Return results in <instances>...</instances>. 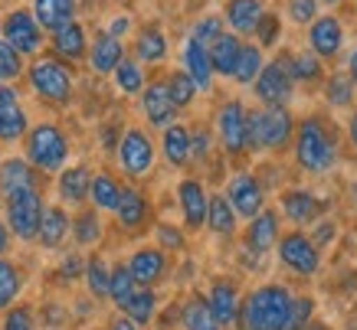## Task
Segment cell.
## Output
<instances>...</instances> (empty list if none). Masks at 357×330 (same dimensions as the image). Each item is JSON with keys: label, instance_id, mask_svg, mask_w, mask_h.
I'll return each mask as SVG.
<instances>
[{"label": "cell", "instance_id": "obj_22", "mask_svg": "<svg viewBox=\"0 0 357 330\" xmlns=\"http://www.w3.org/2000/svg\"><path fill=\"white\" fill-rule=\"evenodd\" d=\"M73 13H76V3H73V0H36V7H33L36 23L46 26V30L66 26V23L73 20Z\"/></svg>", "mask_w": 357, "mask_h": 330}, {"label": "cell", "instance_id": "obj_42", "mask_svg": "<svg viewBox=\"0 0 357 330\" xmlns=\"http://www.w3.org/2000/svg\"><path fill=\"white\" fill-rule=\"evenodd\" d=\"M325 95L331 105H351V95H354V82H351V75H331L328 79V88Z\"/></svg>", "mask_w": 357, "mask_h": 330}, {"label": "cell", "instance_id": "obj_32", "mask_svg": "<svg viewBox=\"0 0 357 330\" xmlns=\"http://www.w3.org/2000/svg\"><path fill=\"white\" fill-rule=\"evenodd\" d=\"M89 183H92V177H89L86 167H69V171L59 177V196H63L66 203H82L89 193Z\"/></svg>", "mask_w": 357, "mask_h": 330}, {"label": "cell", "instance_id": "obj_12", "mask_svg": "<svg viewBox=\"0 0 357 330\" xmlns=\"http://www.w3.org/2000/svg\"><path fill=\"white\" fill-rule=\"evenodd\" d=\"M227 200H229V206H233V213L252 219V216L262 210V187H259V180H256L252 173H239V177H233Z\"/></svg>", "mask_w": 357, "mask_h": 330}, {"label": "cell", "instance_id": "obj_23", "mask_svg": "<svg viewBox=\"0 0 357 330\" xmlns=\"http://www.w3.org/2000/svg\"><path fill=\"white\" fill-rule=\"evenodd\" d=\"M53 49L66 59H79V56L86 53V30L79 26V23H66L59 30H53Z\"/></svg>", "mask_w": 357, "mask_h": 330}, {"label": "cell", "instance_id": "obj_51", "mask_svg": "<svg viewBox=\"0 0 357 330\" xmlns=\"http://www.w3.org/2000/svg\"><path fill=\"white\" fill-rule=\"evenodd\" d=\"M295 23H312L314 20V0H292V7H289Z\"/></svg>", "mask_w": 357, "mask_h": 330}, {"label": "cell", "instance_id": "obj_56", "mask_svg": "<svg viewBox=\"0 0 357 330\" xmlns=\"http://www.w3.org/2000/svg\"><path fill=\"white\" fill-rule=\"evenodd\" d=\"M347 65H351V82H357V49L351 53V63Z\"/></svg>", "mask_w": 357, "mask_h": 330}, {"label": "cell", "instance_id": "obj_58", "mask_svg": "<svg viewBox=\"0 0 357 330\" xmlns=\"http://www.w3.org/2000/svg\"><path fill=\"white\" fill-rule=\"evenodd\" d=\"M112 330H135V320H115Z\"/></svg>", "mask_w": 357, "mask_h": 330}, {"label": "cell", "instance_id": "obj_37", "mask_svg": "<svg viewBox=\"0 0 357 330\" xmlns=\"http://www.w3.org/2000/svg\"><path fill=\"white\" fill-rule=\"evenodd\" d=\"M89 190H92V200H96L98 210H115L119 206V193L121 187L115 180H112L109 173H98L96 180L89 183Z\"/></svg>", "mask_w": 357, "mask_h": 330}, {"label": "cell", "instance_id": "obj_20", "mask_svg": "<svg viewBox=\"0 0 357 330\" xmlns=\"http://www.w3.org/2000/svg\"><path fill=\"white\" fill-rule=\"evenodd\" d=\"M184 65H187V75L197 88H210V79H213V69H210V56H206V46L197 43L194 36L187 40L184 46Z\"/></svg>", "mask_w": 357, "mask_h": 330}, {"label": "cell", "instance_id": "obj_27", "mask_svg": "<svg viewBox=\"0 0 357 330\" xmlns=\"http://www.w3.org/2000/svg\"><path fill=\"white\" fill-rule=\"evenodd\" d=\"M282 206H285V216H289L292 223H298V226L312 223L314 216H318V200H314L312 193H305V190H292V193H285V200H282Z\"/></svg>", "mask_w": 357, "mask_h": 330}, {"label": "cell", "instance_id": "obj_11", "mask_svg": "<svg viewBox=\"0 0 357 330\" xmlns=\"http://www.w3.org/2000/svg\"><path fill=\"white\" fill-rule=\"evenodd\" d=\"M217 128H220V138H223V148L229 154L246 150V108L239 105V102H227V105L220 108Z\"/></svg>", "mask_w": 357, "mask_h": 330}, {"label": "cell", "instance_id": "obj_43", "mask_svg": "<svg viewBox=\"0 0 357 330\" xmlns=\"http://www.w3.org/2000/svg\"><path fill=\"white\" fill-rule=\"evenodd\" d=\"M115 75H119L121 92H128V95H135V92L144 88V75H141V69L135 63H128V59H121V63L115 65Z\"/></svg>", "mask_w": 357, "mask_h": 330}, {"label": "cell", "instance_id": "obj_31", "mask_svg": "<svg viewBox=\"0 0 357 330\" xmlns=\"http://www.w3.org/2000/svg\"><path fill=\"white\" fill-rule=\"evenodd\" d=\"M23 187H33V173L26 160H3L0 164V190L3 196L13 190H23Z\"/></svg>", "mask_w": 357, "mask_h": 330}, {"label": "cell", "instance_id": "obj_38", "mask_svg": "<svg viewBox=\"0 0 357 330\" xmlns=\"http://www.w3.org/2000/svg\"><path fill=\"white\" fill-rule=\"evenodd\" d=\"M282 59H285V65H289V72H292V79L312 82V79H318V75H321V63H318L314 56H308V53H298V56H282Z\"/></svg>", "mask_w": 357, "mask_h": 330}, {"label": "cell", "instance_id": "obj_13", "mask_svg": "<svg viewBox=\"0 0 357 330\" xmlns=\"http://www.w3.org/2000/svg\"><path fill=\"white\" fill-rule=\"evenodd\" d=\"M26 131V115H23L17 92L0 86V141H17Z\"/></svg>", "mask_w": 357, "mask_h": 330}, {"label": "cell", "instance_id": "obj_9", "mask_svg": "<svg viewBox=\"0 0 357 330\" xmlns=\"http://www.w3.org/2000/svg\"><path fill=\"white\" fill-rule=\"evenodd\" d=\"M3 40L17 49V53H36L43 36H40V23L36 17H30L26 10H13L3 20Z\"/></svg>", "mask_w": 357, "mask_h": 330}, {"label": "cell", "instance_id": "obj_46", "mask_svg": "<svg viewBox=\"0 0 357 330\" xmlns=\"http://www.w3.org/2000/svg\"><path fill=\"white\" fill-rule=\"evenodd\" d=\"M312 311H314V301L312 298L292 301V308H289V317H285V327H282V330H302L305 324H308V317H312Z\"/></svg>", "mask_w": 357, "mask_h": 330}, {"label": "cell", "instance_id": "obj_47", "mask_svg": "<svg viewBox=\"0 0 357 330\" xmlns=\"http://www.w3.org/2000/svg\"><path fill=\"white\" fill-rule=\"evenodd\" d=\"M98 235H102V223H98L96 213H82L76 219V239L79 245H92L98 242Z\"/></svg>", "mask_w": 357, "mask_h": 330}, {"label": "cell", "instance_id": "obj_14", "mask_svg": "<svg viewBox=\"0 0 357 330\" xmlns=\"http://www.w3.org/2000/svg\"><path fill=\"white\" fill-rule=\"evenodd\" d=\"M174 102L171 95H167V86L164 82H154V86L144 88V115H148V121H151L154 128H167L174 121Z\"/></svg>", "mask_w": 357, "mask_h": 330}, {"label": "cell", "instance_id": "obj_44", "mask_svg": "<svg viewBox=\"0 0 357 330\" xmlns=\"http://www.w3.org/2000/svg\"><path fill=\"white\" fill-rule=\"evenodd\" d=\"M135 291V278H131L128 268H115L112 272V281H109V298H115V304H125L128 301V294Z\"/></svg>", "mask_w": 357, "mask_h": 330}, {"label": "cell", "instance_id": "obj_1", "mask_svg": "<svg viewBox=\"0 0 357 330\" xmlns=\"http://www.w3.org/2000/svg\"><path fill=\"white\" fill-rule=\"evenodd\" d=\"M292 308V294L282 285L256 288L239 311V330H282Z\"/></svg>", "mask_w": 357, "mask_h": 330}, {"label": "cell", "instance_id": "obj_17", "mask_svg": "<svg viewBox=\"0 0 357 330\" xmlns=\"http://www.w3.org/2000/svg\"><path fill=\"white\" fill-rule=\"evenodd\" d=\"M308 43L318 56H335L341 49V23L335 17H321L312 20V33H308Z\"/></svg>", "mask_w": 357, "mask_h": 330}, {"label": "cell", "instance_id": "obj_19", "mask_svg": "<svg viewBox=\"0 0 357 330\" xmlns=\"http://www.w3.org/2000/svg\"><path fill=\"white\" fill-rule=\"evenodd\" d=\"M177 196H181V210H184V219L190 229H197V226L206 223V193L204 187L197 180H184L181 183V190H177Z\"/></svg>", "mask_w": 357, "mask_h": 330}, {"label": "cell", "instance_id": "obj_24", "mask_svg": "<svg viewBox=\"0 0 357 330\" xmlns=\"http://www.w3.org/2000/svg\"><path fill=\"white\" fill-rule=\"evenodd\" d=\"M262 17V3L259 0H229L227 3V20L236 33H252L256 23Z\"/></svg>", "mask_w": 357, "mask_h": 330}, {"label": "cell", "instance_id": "obj_39", "mask_svg": "<svg viewBox=\"0 0 357 330\" xmlns=\"http://www.w3.org/2000/svg\"><path fill=\"white\" fill-rule=\"evenodd\" d=\"M164 86H167V95H171V102L177 108H184V105H190V102H194L197 86L190 82V75H187V72H174Z\"/></svg>", "mask_w": 357, "mask_h": 330}, {"label": "cell", "instance_id": "obj_62", "mask_svg": "<svg viewBox=\"0 0 357 330\" xmlns=\"http://www.w3.org/2000/svg\"><path fill=\"white\" fill-rule=\"evenodd\" d=\"M325 3H337V0H325Z\"/></svg>", "mask_w": 357, "mask_h": 330}, {"label": "cell", "instance_id": "obj_7", "mask_svg": "<svg viewBox=\"0 0 357 330\" xmlns=\"http://www.w3.org/2000/svg\"><path fill=\"white\" fill-rule=\"evenodd\" d=\"M256 95H259L266 105H282V102H289V95H292V72H289L285 59L262 65L259 75H256Z\"/></svg>", "mask_w": 357, "mask_h": 330}, {"label": "cell", "instance_id": "obj_8", "mask_svg": "<svg viewBox=\"0 0 357 330\" xmlns=\"http://www.w3.org/2000/svg\"><path fill=\"white\" fill-rule=\"evenodd\" d=\"M279 256H282V262L292 268V272H298V275H314V272H318V245L302 233L285 235L279 245Z\"/></svg>", "mask_w": 357, "mask_h": 330}, {"label": "cell", "instance_id": "obj_3", "mask_svg": "<svg viewBox=\"0 0 357 330\" xmlns=\"http://www.w3.org/2000/svg\"><path fill=\"white\" fill-rule=\"evenodd\" d=\"M295 157L305 171L325 173L335 164V141L325 131V125L318 118H308L298 128V141H295Z\"/></svg>", "mask_w": 357, "mask_h": 330}, {"label": "cell", "instance_id": "obj_53", "mask_svg": "<svg viewBox=\"0 0 357 330\" xmlns=\"http://www.w3.org/2000/svg\"><path fill=\"white\" fill-rule=\"evenodd\" d=\"M190 154H197V157H206V154H210V138H206V131H197L194 138H190Z\"/></svg>", "mask_w": 357, "mask_h": 330}, {"label": "cell", "instance_id": "obj_60", "mask_svg": "<svg viewBox=\"0 0 357 330\" xmlns=\"http://www.w3.org/2000/svg\"><path fill=\"white\" fill-rule=\"evenodd\" d=\"M331 235H335V229H331V223H328V229H321V233H318V239L325 242V239H331Z\"/></svg>", "mask_w": 357, "mask_h": 330}, {"label": "cell", "instance_id": "obj_61", "mask_svg": "<svg viewBox=\"0 0 357 330\" xmlns=\"http://www.w3.org/2000/svg\"><path fill=\"white\" fill-rule=\"evenodd\" d=\"M302 330H325V327H318V324H314V327H302Z\"/></svg>", "mask_w": 357, "mask_h": 330}, {"label": "cell", "instance_id": "obj_41", "mask_svg": "<svg viewBox=\"0 0 357 330\" xmlns=\"http://www.w3.org/2000/svg\"><path fill=\"white\" fill-rule=\"evenodd\" d=\"M86 275H89V288H92V294H98V298H109L112 272H109V265H105L102 258H92V262H89Z\"/></svg>", "mask_w": 357, "mask_h": 330}, {"label": "cell", "instance_id": "obj_2", "mask_svg": "<svg viewBox=\"0 0 357 330\" xmlns=\"http://www.w3.org/2000/svg\"><path fill=\"white\" fill-rule=\"evenodd\" d=\"M292 138V115L282 105H269L246 115V148L249 150H279Z\"/></svg>", "mask_w": 357, "mask_h": 330}, {"label": "cell", "instance_id": "obj_45", "mask_svg": "<svg viewBox=\"0 0 357 330\" xmlns=\"http://www.w3.org/2000/svg\"><path fill=\"white\" fill-rule=\"evenodd\" d=\"M20 75V53L7 40H0V82H10Z\"/></svg>", "mask_w": 357, "mask_h": 330}, {"label": "cell", "instance_id": "obj_48", "mask_svg": "<svg viewBox=\"0 0 357 330\" xmlns=\"http://www.w3.org/2000/svg\"><path fill=\"white\" fill-rule=\"evenodd\" d=\"M279 33H282L279 17H275V13H262L259 23H256V36H259V43L262 46H275Z\"/></svg>", "mask_w": 357, "mask_h": 330}, {"label": "cell", "instance_id": "obj_21", "mask_svg": "<svg viewBox=\"0 0 357 330\" xmlns=\"http://www.w3.org/2000/svg\"><path fill=\"white\" fill-rule=\"evenodd\" d=\"M239 40L229 36V33H220L213 43L206 46V56H210V69L220 75H233V65H236V56H239Z\"/></svg>", "mask_w": 357, "mask_h": 330}, {"label": "cell", "instance_id": "obj_54", "mask_svg": "<svg viewBox=\"0 0 357 330\" xmlns=\"http://www.w3.org/2000/svg\"><path fill=\"white\" fill-rule=\"evenodd\" d=\"M128 30V17H119V20L112 23V30H109V36H121V33Z\"/></svg>", "mask_w": 357, "mask_h": 330}, {"label": "cell", "instance_id": "obj_59", "mask_svg": "<svg viewBox=\"0 0 357 330\" xmlns=\"http://www.w3.org/2000/svg\"><path fill=\"white\" fill-rule=\"evenodd\" d=\"M0 252H7V226L0 223Z\"/></svg>", "mask_w": 357, "mask_h": 330}, {"label": "cell", "instance_id": "obj_29", "mask_svg": "<svg viewBox=\"0 0 357 330\" xmlns=\"http://www.w3.org/2000/svg\"><path fill=\"white\" fill-rule=\"evenodd\" d=\"M66 233H69V216L59 210V206H53V210H43V219H40V242L43 245H59L66 239Z\"/></svg>", "mask_w": 357, "mask_h": 330}, {"label": "cell", "instance_id": "obj_55", "mask_svg": "<svg viewBox=\"0 0 357 330\" xmlns=\"http://www.w3.org/2000/svg\"><path fill=\"white\" fill-rule=\"evenodd\" d=\"M76 272H79V258H69V262H66V265H63V275H69V278H73V275H76Z\"/></svg>", "mask_w": 357, "mask_h": 330}, {"label": "cell", "instance_id": "obj_25", "mask_svg": "<svg viewBox=\"0 0 357 330\" xmlns=\"http://www.w3.org/2000/svg\"><path fill=\"white\" fill-rule=\"evenodd\" d=\"M115 213H119V223L125 229H138L144 223V216H148V203H144V196L138 190H121Z\"/></svg>", "mask_w": 357, "mask_h": 330}, {"label": "cell", "instance_id": "obj_35", "mask_svg": "<svg viewBox=\"0 0 357 330\" xmlns=\"http://www.w3.org/2000/svg\"><path fill=\"white\" fill-rule=\"evenodd\" d=\"M262 69V53L256 46H239V56H236V65H233V79L249 86V82H256V75Z\"/></svg>", "mask_w": 357, "mask_h": 330}, {"label": "cell", "instance_id": "obj_28", "mask_svg": "<svg viewBox=\"0 0 357 330\" xmlns=\"http://www.w3.org/2000/svg\"><path fill=\"white\" fill-rule=\"evenodd\" d=\"M125 59L121 53V43L119 36H98V43L92 46V65H96V72H115V65Z\"/></svg>", "mask_w": 357, "mask_h": 330}, {"label": "cell", "instance_id": "obj_4", "mask_svg": "<svg viewBox=\"0 0 357 330\" xmlns=\"http://www.w3.org/2000/svg\"><path fill=\"white\" fill-rule=\"evenodd\" d=\"M66 154H69V144H66V134L59 128L40 125V128L30 131V138H26V157L40 171H59L66 164Z\"/></svg>", "mask_w": 357, "mask_h": 330}, {"label": "cell", "instance_id": "obj_26", "mask_svg": "<svg viewBox=\"0 0 357 330\" xmlns=\"http://www.w3.org/2000/svg\"><path fill=\"white\" fill-rule=\"evenodd\" d=\"M206 223L220 235H229L236 229V213H233L227 196H206Z\"/></svg>", "mask_w": 357, "mask_h": 330}, {"label": "cell", "instance_id": "obj_6", "mask_svg": "<svg viewBox=\"0 0 357 330\" xmlns=\"http://www.w3.org/2000/svg\"><path fill=\"white\" fill-rule=\"evenodd\" d=\"M30 82L36 88V95H43L46 102H66L73 92V75L63 63L56 59H40L30 65Z\"/></svg>", "mask_w": 357, "mask_h": 330}, {"label": "cell", "instance_id": "obj_30", "mask_svg": "<svg viewBox=\"0 0 357 330\" xmlns=\"http://www.w3.org/2000/svg\"><path fill=\"white\" fill-rule=\"evenodd\" d=\"M164 157L171 164H187L190 160V131L181 128V125H167L164 131Z\"/></svg>", "mask_w": 357, "mask_h": 330}, {"label": "cell", "instance_id": "obj_16", "mask_svg": "<svg viewBox=\"0 0 357 330\" xmlns=\"http://www.w3.org/2000/svg\"><path fill=\"white\" fill-rule=\"evenodd\" d=\"M275 235H279V216L266 210V213H256L252 216V226H249V235H246V245L252 252H269L275 245Z\"/></svg>", "mask_w": 357, "mask_h": 330}, {"label": "cell", "instance_id": "obj_5", "mask_svg": "<svg viewBox=\"0 0 357 330\" xmlns=\"http://www.w3.org/2000/svg\"><path fill=\"white\" fill-rule=\"evenodd\" d=\"M7 219H10L13 233L20 239H36L40 219H43V200H40L36 187H23V190L7 193Z\"/></svg>", "mask_w": 357, "mask_h": 330}, {"label": "cell", "instance_id": "obj_57", "mask_svg": "<svg viewBox=\"0 0 357 330\" xmlns=\"http://www.w3.org/2000/svg\"><path fill=\"white\" fill-rule=\"evenodd\" d=\"M347 134H351V141H354V148H357V111H354V118H351V128H347Z\"/></svg>", "mask_w": 357, "mask_h": 330}, {"label": "cell", "instance_id": "obj_36", "mask_svg": "<svg viewBox=\"0 0 357 330\" xmlns=\"http://www.w3.org/2000/svg\"><path fill=\"white\" fill-rule=\"evenodd\" d=\"M164 53H167L164 33L158 30V26H144L141 36H138V56L144 59V63H158V59H164Z\"/></svg>", "mask_w": 357, "mask_h": 330}, {"label": "cell", "instance_id": "obj_18", "mask_svg": "<svg viewBox=\"0 0 357 330\" xmlns=\"http://www.w3.org/2000/svg\"><path fill=\"white\" fill-rule=\"evenodd\" d=\"M210 311H213V317H217V324H233L239 314V294L236 288H233V281H217V285L210 288Z\"/></svg>", "mask_w": 357, "mask_h": 330}, {"label": "cell", "instance_id": "obj_15", "mask_svg": "<svg viewBox=\"0 0 357 330\" xmlns=\"http://www.w3.org/2000/svg\"><path fill=\"white\" fill-rule=\"evenodd\" d=\"M128 272H131V278H135V285L151 288L154 281H161V275H164V252H158V249H141L128 262Z\"/></svg>", "mask_w": 357, "mask_h": 330}, {"label": "cell", "instance_id": "obj_10", "mask_svg": "<svg viewBox=\"0 0 357 330\" xmlns=\"http://www.w3.org/2000/svg\"><path fill=\"white\" fill-rule=\"evenodd\" d=\"M121 167L131 173V177H144V173L151 171V160H154V148L151 141H148V134L138 128H131L125 138H121Z\"/></svg>", "mask_w": 357, "mask_h": 330}, {"label": "cell", "instance_id": "obj_34", "mask_svg": "<svg viewBox=\"0 0 357 330\" xmlns=\"http://www.w3.org/2000/svg\"><path fill=\"white\" fill-rule=\"evenodd\" d=\"M154 304H158V301H154V291L151 288H141V291H131L128 301L121 304V311H125L135 324H148V320L154 317Z\"/></svg>", "mask_w": 357, "mask_h": 330}, {"label": "cell", "instance_id": "obj_52", "mask_svg": "<svg viewBox=\"0 0 357 330\" xmlns=\"http://www.w3.org/2000/svg\"><path fill=\"white\" fill-rule=\"evenodd\" d=\"M158 239H161L164 245H171V249H181V245H184V239H181V233H177L174 226H161V229H158Z\"/></svg>", "mask_w": 357, "mask_h": 330}, {"label": "cell", "instance_id": "obj_33", "mask_svg": "<svg viewBox=\"0 0 357 330\" xmlns=\"http://www.w3.org/2000/svg\"><path fill=\"white\" fill-rule=\"evenodd\" d=\"M184 330H220L217 317L204 298H190L184 304Z\"/></svg>", "mask_w": 357, "mask_h": 330}, {"label": "cell", "instance_id": "obj_49", "mask_svg": "<svg viewBox=\"0 0 357 330\" xmlns=\"http://www.w3.org/2000/svg\"><path fill=\"white\" fill-rule=\"evenodd\" d=\"M220 33H223V23H220V17H204V20L194 26V40H197V43H204V46H210L220 36Z\"/></svg>", "mask_w": 357, "mask_h": 330}, {"label": "cell", "instance_id": "obj_40", "mask_svg": "<svg viewBox=\"0 0 357 330\" xmlns=\"http://www.w3.org/2000/svg\"><path fill=\"white\" fill-rule=\"evenodd\" d=\"M17 294H20V272L0 258V308H7Z\"/></svg>", "mask_w": 357, "mask_h": 330}, {"label": "cell", "instance_id": "obj_50", "mask_svg": "<svg viewBox=\"0 0 357 330\" xmlns=\"http://www.w3.org/2000/svg\"><path fill=\"white\" fill-rule=\"evenodd\" d=\"M3 330H33V314L30 308H13L3 320Z\"/></svg>", "mask_w": 357, "mask_h": 330}]
</instances>
